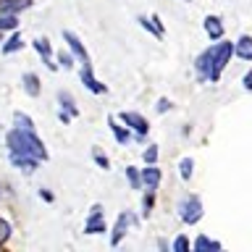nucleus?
Segmentation results:
<instances>
[{
	"label": "nucleus",
	"mask_w": 252,
	"mask_h": 252,
	"mask_svg": "<svg viewBox=\"0 0 252 252\" xmlns=\"http://www.w3.org/2000/svg\"><path fill=\"white\" fill-rule=\"evenodd\" d=\"M5 145L11 153H21V155H32L37 160H47V150L42 145V139L34 131H24V129H11L5 137Z\"/></svg>",
	"instance_id": "1"
},
{
	"label": "nucleus",
	"mask_w": 252,
	"mask_h": 252,
	"mask_svg": "<svg viewBox=\"0 0 252 252\" xmlns=\"http://www.w3.org/2000/svg\"><path fill=\"white\" fill-rule=\"evenodd\" d=\"M179 218L184 220V223H197V220L202 218V202H200V197L192 194V197H187V200H181L179 202Z\"/></svg>",
	"instance_id": "2"
},
{
	"label": "nucleus",
	"mask_w": 252,
	"mask_h": 252,
	"mask_svg": "<svg viewBox=\"0 0 252 252\" xmlns=\"http://www.w3.org/2000/svg\"><path fill=\"white\" fill-rule=\"evenodd\" d=\"M194 71H197V76H200V82H218L216 71H213V47H208V50H202L197 55Z\"/></svg>",
	"instance_id": "3"
},
{
	"label": "nucleus",
	"mask_w": 252,
	"mask_h": 252,
	"mask_svg": "<svg viewBox=\"0 0 252 252\" xmlns=\"http://www.w3.org/2000/svg\"><path fill=\"white\" fill-rule=\"evenodd\" d=\"M234 55V45L231 42H218L213 47V71H216V76H220V71L226 68V63L231 61Z\"/></svg>",
	"instance_id": "4"
},
{
	"label": "nucleus",
	"mask_w": 252,
	"mask_h": 252,
	"mask_svg": "<svg viewBox=\"0 0 252 252\" xmlns=\"http://www.w3.org/2000/svg\"><path fill=\"white\" fill-rule=\"evenodd\" d=\"M84 231L87 234H102V231H108L105 220H102V205H92V213H90V218H87V223H84Z\"/></svg>",
	"instance_id": "5"
},
{
	"label": "nucleus",
	"mask_w": 252,
	"mask_h": 252,
	"mask_svg": "<svg viewBox=\"0 0 252 252\" xmlns=\"http://www.w3.org/2000/svg\"><path fill=\"white\" fill-rule=\"evenodd\" d=\"M63 39H66V42H68V47H71V53H74L76 58H79V61L84 63V66H90V55H87V50H84V45H82V39H79V37H76L74 32H71V29H63Z\"/></svg>",
	"instance_id": "6"
},
{
	"label": "nucleus",
	"mask_w": 252,
	"mask_h": 252,
	"mask_svg": "<svg viewBox=\"0 0 252 252\" xmlns=\"http://www.w3.org/2000/svg\"><path fill=\"white\" fill-rule=\"evenodd\" d=\"M118 121L126 124V126H131L137 134H147V129H150V124L145 121V116H139V113H126V110H124V113L118 116Z\"/></svg>",
	"instance_id": "7"
},
{
	"label": "nucleus",
	"mask_w": 252,
	"mask_h": 252,
	"mask_svg": "<svg viewBox=\"0 0 252 252\" xmlns=\"http://www.w3.org/2000/svg\"><path fill=\"white\" fill-rule=\"evenodd\" d=\"M142 184H145L147 189H158V184H160V179H163V173H160V168H158L155 163H147V168H142Z\"/></svg>",
	"instance_id": "8"
},
{
	"label": "nucleus",
	"mask_w": 252,
	"mask_h": 252,
	"mask_svg": "<svg viewBox=\"0 0 252 252\" xmlns=\"http://www.w3.org/2000/svg\"><path fill=\"white\" fill-rule=\"evenodd\" d=\"M134 220H137V218H134L131 213H121V216L116 218V226H113V239H110V242H113V244L121 242V236L126 234V228H129V223H134Z\"/></svg>",
	"instance_id": "9"
},
{
	"label": "nucleus",
	"mask_w": 252,
	"mask_h": 252,
	"mask_svg": "<svg viewBox=\"0 0 252 252\" xmlns=\"http://www.w3.org/2000/svg\"><path fill=\"white\" fill-rule=\"evenodd\" d=\"M82 84H84L90 92H94V94H102V92H105V84H100L97 79H94V74H92L90 66L82 68Z\"/></svg>",
	"instance_id": "10"
},
{
	"label": "nucleus",
	"mask_w": 252,
	"mask_h": 252,
	"mask_svg": "<svg viewBox=\"0 0 252 252\" xmlns=\"http://www.w3.org/2000/svg\"><path fill=\"white\" fill-rule=\"evenodd\" d=\"M11 163L16 165V168H24L27 173H32L37 168V158H32V155H21V153H11Z\"/></svg>",
	"instance_id": "11"
},
{
	"label": "nucleus",
	"mask_w": 252,
	"mask_h": 252,
	"mask_svg": "<svg viewBox=\"0 0 252 252\" xmlns=\"http://www.w3.org/2000/svg\"><path fill=\"white\" fill-rule=\"evenodd\" d=\"M205 32H208L210 39H220L223 37V21H220L218 16H208V19H205Z\"/></svg>",
	"instance_id": "12"
},
{
	"label": "nucleus",
	"mask_w": 252,
	"mask_h": 252,
	"mask_svg": "<svg viewBox=\"0 0 252 252\" xmlns=\"http://www.w3.org/2000/svg\"><path fill=\"white\" fill-rule=\"evenodd\" d=\"M32 5V0H0V13H19V11H27Z\"/></svg>",
	"instance_id": "13"
},
{
	"label": "nucleus",
	"mask_w": 252,
	"mask_h": 252,
	"mask_svg": "<svg viewBox=\"0 0 252 252\" xmlns=\"http://www.w3.org/2000/svg\"><path fill=\"white\" fill-rule=\"evenodd\" d=\"M234 53L239 55L242 61H252V37H250V34L239 37V42L234 45Z\"/></svg>",
	"instance_id": "14"
},
{
	"label": "nucleus",
	"mask_w": 252,
	"mask_h": 252,
	"mask_svg": "<svg viewBox=\"0 0 252 252\" xmlns=\"http://www.w3.org/2000/svg\"><path fill=\"white\" fill-rule=\"evenodd\" d=\"M21 84H24V92H27L29 97H37V94H39V79H37V74H24Z\"/></svg>",
	"instance_id": "15"
},
{
	"label": "nucleus",
	"mask_w": 252,
	"mask_h": 252,
	"mask_svg": "<svg viewBox=\"0 0 252 252\" xmlns=\"http://www.w3.org/2000/svg\"><path fill=\"white\" fill-rule=\"evenodd\" d=\"M58 102H61V110H66L71 118L79 116V108H76V102H74V97H71L68 92H58Z\"/></svg>",
	"instance_id": "16"
},
{
	"label": "nucleus",
	"mask_w": 252,
	"mask_h": 252,
	"mask_svg": "<svg viewBox=\"0 0 252 252\" xmlns=\"http://www.w3.org/2000/svg\"><path fill=\"white\" fill-rule=\"evenodd\" d=\"M13 124H16V129H24V131H34V121L27 116V113H21V110H16L13 113Z\"/></svg>",
	"instance_id": "17"
},
{
	"label": "nucleus",
	"mask_w": 252,
	"mask_h": 252,
	"mask_svg": "<svg viewBox=\"0 0 252 252\" xmlns=\"http://www.w3.org/2000/svg\"><path fill=\"white\" fill-rule=\"evenodd\" d=\"M110 129H113V134H116V142H118V145H126V142L131 139L129 129H124V126L116 121V118H110Z\"/></svg>",
	"instance_id": "18"
},
{
	"label": "nucleus",
	"mask_w": 252,
	"mask_h": 252,
	"mask_svg": "<svg viewBox=\"0 0 252 252\" xmlns=\"http://www.w3.org/2000/svg\"><path fill=\"white\" fill-rule=\"evenodd\" d=\"M194 250L197 252H205V250H220V242H213V239H208V236H197V242H194Z\"/></svg>",
	"instance_id": "19"
},
{
	"label": "nucleus",
	"mask_w": 252,
	"mask_h": 252,
	"mask_svg": "<svg viewBox=\"0 0 252 252\" xmlns=\"http://www.w3.org/2000/svg\"><path fill=\"white\" fill-rule=\"evenodd\" d=\"M21 47H24L21 34H13L11 39H8V42L3 45V53H5V55H11V53H16V50H21Z\"/></svg>",
	"instance_id": "20"
},
{
	"label": "nucleus",
	"mask_w": 252,
	"mask_h": 252,
	"mask_svg": "<svg viewBox=\"0 0 252 252\" xmlns=\"http://www.w3.org/2000/svg\"><path fill=\"white\" fill-rule=\"evenodd\" d=\"M139 24H142V29H147V32H153V34L155 37H163V32L160 29H158V24L153 21V16H150V19H147V16H139V19H137Z\"/></svg>",
	"instance_id": "21"
},
{
	"label": "nucleus",
	"mask_w": 252,
	"mask_h": 252,
	"mask_svg": "<svg viewBox=\"0 0 252 252\" xmlns=\"http://www.w3.org/2000/svg\"><path fill=\"white\" fill-rule=\"evenodd\" d=\"M34 50L42 55L45 61H50V53H53V50H50V42H47L45 37H42V39H34Z\"/></svg>",
	"instance_id": "22"
},
{
	"label": "nucleus",
	"mask_w": 252,
	"mask_h": 252,
	"mask_svg": "<svg viewBox=\"0 0 252 252\" xmlns=\"http://www.w3.org/2000/svg\"><path fill=\"white\" fill-rule=\"evenodd\" d=\"M16 24H19V21H16L11 13L0 16V32H13V29H16Z\"/></svg>",
	"instance_id": "23"
},
{
	"label": "nucleus",
	"mask_w": 252,
	"mask_h": 252,
	"mask_svg": "<svg viewBox=\"0 0 252 252\" xmlns=\"http://www.w3.org/2000/svg\"><path fill=\"white\" fill-rule=\"evenodd\" d=\"M179 168H181V179H192V168H194V160H192V158H184V160L179 163Z\"/></svg>",
	"instance_id": "24"
},
{
	"label": "nucleus",
	"mask_w": 252,
	"mask_h": 252,
	"mask_svg": "<svg viewBox=\"0 0 252 252\" xmlns=\"http://www.w3.org/2000/svg\"><path fill=\"white\" fill-rule=\"evenodd\" d=\"M126 179H129L131 189H139V187H142V176L137 173V168H131V165H129V168H126Z\"/></svg>",
	"instance_id": "25"
},
{
	"label": "nucleus",
	"mask_w": 252,
	"mask_h": 252,
	"mask_svg": "<svg viewBox=\"0 0 252 252\" xmlns=\"http://www.w3.org/2000/svg\"><path fill=\"white\" fill-rule=\"evenodd\" d=\"M153 205H155V194H153V189H147L145 200H142V213H145V216H150V210H153Z\"/></svg>",
	"instance_id": "26"
},
{
	"label": "nucleus",
	"mask_w": 252,
	"mask_h": 252,
	"mask_svg": "<svg viewBox=\"0 0 252 252\" xmlns=\"http://www.w3.org/2000/svg\"><path fill=\"white\" fill-rule=\"evenodd\" d=\"M8 239H11V223L5 218H0V244H5Z\"/></svg>",
	"instance_id": "27"
},
{
	"label": "nucleus",
	"mask_w": 252,
	"mask_h": 252,
	"mask_svg": "<svg viewBox=\"0 0 252 252\" xmlns=\"http://www.w3.org/2000/svg\"><path fill=\"white\" fill-rule=\"evenodd\" d=\"M173 250H176V252H187V250H189V239H187V236H176Z\"/></svg>",
	"instance_id": "28"
},
{
	"label": "nucleus",
	"mask_w": 252,
	"mask_h": 252,
	"mask_svg": "<svg viewBox=\"0 0 252 252\" xmlns=\"http://www.w3.org/2000/svg\"><path fill=\"white\" fill-rule=\"evenodd\" d=\"M142 158H145V163H155V160H158V147H155V145H150V147L145 150V155H142Z\"/></svg>",
	"instance_id": "29"
},
{
	"label": "nucleus",
	"mask_w": 252,
	"mask_h": 252,
	"mask_svg": "<svg viewBox=\"0 0 252 252\" xmlns=\"http://www.w3.org/2000/svg\"><path fill=\"white\" fill-rule=\"evenodd\" d=\"M58 63L63 68H71L74 66V55H68V53H58Z\"/></svg>",
	"instance_id": "30"
},
{
	"label": "nucleus",
	"mask_w": 252,
	"mask_h": 252,
	"mask_svg": "<svg viewBox=\"0 0 252 252\" xmlns=\"http://www.w3.org/2000/svg\"><path fill=\"white\" fill-rule=\"evenodd\" d=\"M171 108V100H165V97H160V100H158V113H165V110H168Z\"/></svg>",
	"instance_id": "31"
},
{
	"label": "nucleus",
	"mask_w": 252,
	"mask_h": 252,
	"mask_svg": "<svg viewBox=\"0 0 252 252\" xmlns=\"http://www.w3.org/2000/svg\"><path fill=\"white\" fill-rule=\"evenodd\" d=\"M94 160H97L100 168H108V165H110V160H108V158L102 155V153H94Z\"/></svg>",
	"instance_id": "32"
},
{
	"label": "nucleus",
	"mask_w": 252,
	"mask_h": 252,
	"mask_svg": "<svg viewBox=\"0 0 252 252\" xmlns=\"http://www.w3.org/2000/svg\"><path fill=\"white\" fill-rule=\"evenodd\" d=\"M244 90H252V71L244 74Z\"/></svg>",
	"instance_id": "33"
},
{
	"label": "nucleus",
	"mask_w": 252,
	"mask_h": 252,
	"mask_svg": "<svg viewBox=\"0 0 252 252\" xmlns=\"http://www.w3.org/2000/svg\"><path fill=\"white\" fill-rule=\"evenodd\" d=\"M58 118H61V121H63V124H68V121H71V116L66 113V110H61V113H58Z\"/></svg>",
	"instance_id": "34"
},
{
	"label": "nucleus",
	"mask_w": 252,
	"mask_h": 252,
	"mask_svg": "<svg viewBox=\"0 0 252 252\" xmlns=\"http://www.w3.org/2000/svg\"><path fill=\"white\" fill-rule=\"evenodd\" d=\"M39 197H42L45 202H53V194H50V192H39Z\"/></svg>",
	"instance_id": "35"
},
{
	"label": "nucleus",
	"mask_w": 252,
	"mask_h": 252,
	"mask_svg": "<svg viewBox=\"0 0 252 252\" xmlns=\"http://www.w3.org/2000/svg\"><path fill=\"white\" fill-rule=\"evenodd\" d=\"M0 194H3V192H0Z\"/></svg>",
	"instance_id": "36"
}]
</instances>
